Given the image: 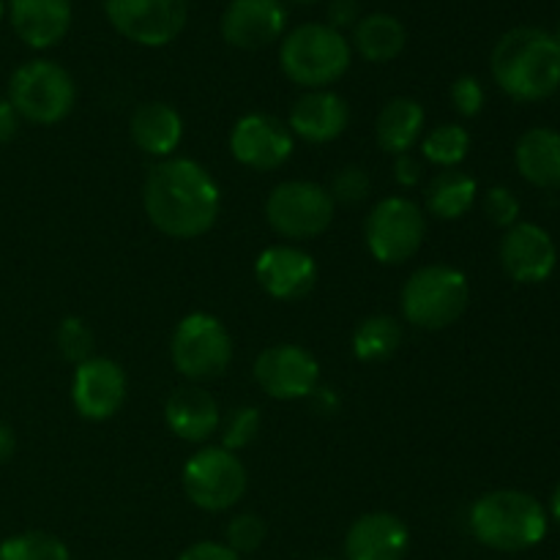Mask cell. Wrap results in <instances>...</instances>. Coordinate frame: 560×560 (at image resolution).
Masks as SVG:
<instances>
[{"label": "cell", "mask_w": 560, "mask_h": 560, "mask_svg": "<svg viewBox=\"0 0 560 560\" xmlns=\"http://www.w3.org/2000/svg\"><path fill=\"white\" fill-rule=\"evenodd\" d=\"M16 115L31 124L52 126L69 118L77 104V85L55 60H27L11 74L9 96Z\"/></svg>", "instance_id": "8992f818"}, {"label": "cell", "mask_w": 560, "mask_h": 560, "mask_svg": "<svg viewBox=\"0 0 560 560\" xmlns=\"http://www.w3.org/2000/svg\"><path fill=\"white\" fill-rule=\"evenodd\" d=\"M16 452V435L5 421H0V465L9 463Z\"/></svg>", "instance_id": "60d3db41"}, {"label": "cell", "mask_w": 560, "mask_h": 560, "mask_svg": "<svg viewBox=\"0 0 560 560\" xmlns=\"http://www.w3.org/2000/svg\"><path fill=\"white\" fill-rule=\"evenodd\" d=\"M170 359L186 381H213L233 361V339L224 323L208 312H191L175 326Z\"/></svg>", "instance_id": "52a82bcc"}, {"label": "cell", "mask_w": 560, "mask_h": 560, "mask_svg": "<svg viewBox=\"0 0 560 560\" xmlns=\"http://www.w3.org/2000/svg\"><path fill=\"white\" fill-rule=\"evenodd\" d=\"M295 151V137L284 120L266 113H249L230 131V153L244 167L271 173L288 164Z\"/></svg>", "instance_id": "7c38bea8"}, {"label": "cell", "mask_w": 560, "mask_h": 560, "mask_svg": "<svg viewBox=\"0 0 560 560\" xmlns=\"http://www.w3.org/2000/svg\"><path fill=\"white\" fill-rule=\"evenodd\" d=\"M427 124V113L416 98L399 96L392 98L386 107L381 109L375 120V137L381 151L392 153V156H402L410 153L416 140L421 137Z\"/></svg>", "instance_id": "cb8c5ba5"}, {"label": "cell", "mask_w": 560, "mask_h": 560, "mask_svg": "<svg viewBox=\"0 0 560 560\" xmlns=\"http://www.w3.org/2000/svg\"><path fill=\"white\" fill-rule=\"evenodd\" d=\"M317 560H337V558H317Z\"/></svg>", "instance_id": "bcb514c9"}, {"label": "cell", "mask_w": 560, "mask_h": 560, "mask_svg": "<svg viewBox=\"0 0 560 560\" xmlns=\"http://www.w3.org/2000/svg\"><path fill=\"white\" fill-rule=\"evenodd\" d=\"M427 213L408 197H386L366 217V249L383 266H402L421 249Z\"/></svg>", "instance_id": "9c48e42d"}, {"label": "cell", "mask_w": 560, "mask_h": 560, "mask_svg": "<svg viewBox=\"0 0 560 560\" xmlns=\"http://www.w3.org/2000/svg\"><path fill=\"white\" fill-rule=\"evenodd\" d=\"M498 88L514 102H541L560 88V47L541 27H514L498 38L490 58Z\"/></svg>", "instance_id": "7a4b0ae2"}, {"label": "cell", "mask_w": 560, "mask_h": 560, "mask_svg": "<svg viewBox=\"0 0 560 560\" xmlns=\"http://www.w3.org/2000/svg\"><path fill=\"white\" fill-rule=\"evenodd\" d=\"M109 25L140 47L175 42L189 20L186 0H104Z\"/></svg>", "instance_id": "8fae6325"}, {"label": "cell", "mask_w": 560, "mask_h": 560, "mask_svg": "<svg viewBox=\"0 0 560 560\" xmlns=\"http://www.w3.org/2000/svg\"><path fill=\"white\" fill-rule=\"evenodd\" d=\"M178 560H241V556L219 541H197V545L186 547Z\"/></svg>", "instance_id": "8d00e7d4"}, {"label": "cell", "mask_w": 560, "mask_h": 560, "mask_svg": "<svg viewBox=\"0 0 560 560\" xmlns=\"http://www.w3.org/2000/svg\"><path fill=\"white\" fill-rule=\"evenodd\" d=\"M16 131H20V115L11 107L9 98H0V145L14 140Z\"/></svg>", "instance_id": "ab89813d"}, {"label": "cell", "mask_w": 560, "mask_h": 560, "mask_svg": "<svg viewBox=\"0 0 560 560\" xmlns=\"http://www.w3.org/2000/svg\"><path fill=\"white\" fill-rule=\"evenodd\" d=\"M550 512H552V520L560 525V485L556 487V492H552V501H550Z\"/></svg>", "instance_id": "b9f144b4"}, {"label": "cell", "mask_w": 560, "mask_h": 560, "mask_svg": "<svg viewBox=\"0 0 560 560\" xmlns=\"http://www.w3.org/2000/svg\"><path fill=\"white\" fill-rule=\"evenodd\" d=\"M520 211H523V206H520L517 195L509 186H492L485 195V217L495 228H514L520 222Z\"/></svg>", "instance_id": "836d02e7"}, {"label": "cell", "mask_w": 560, "mask_h": 560, "mask_svg": "<svg viewBox=\"0 0 560 560\" xmlns=\"http://www.w3.org/2000/svg\"><path fill=\"white\" fill-rule=\"evenodd\" d=\"M9 20L27 47L49 49L69 33L71 0H9Z\"/></svg>", "instance_id": "ffe728a7"}, {"label": "cell", "mask_w": 560, "mask_h": 560, "mask_svg": "<svg viewBox=\"0 0 560 560\" xmlns=\"http://www.w3.org/2000/svg\"><path fill=\"white\" fill-rule=\"evenodd\" d=\"M0 560H71L69 547L47 530H25L0 541Z\"/></svg>", "instance_id": "f1b7e54d"}, {"label": "cell", "mask_w": 560, "mask_h": 560, "mask_svg": "<svg viewBox=\"0 0 560 560\" xmlns=\"http://www.w3.org/2000/svg\"><path fill=\"white\" fill-rule=\"evenodd\" d=\"M244 463L222 446H206L184 465V492L202 512H228L246 495Z\"/></svg>", "instance_id": "30bf717a"}, {"label": "cell", "mask_w": 560, "mask_h": 560, "mask_svg": "<svg viewBox=\"0 0 560 560\" xmlns=\"http://www.w3.org/2000/svg\"><path fill=\"white\" fill-rule=\"evenodd\" d=\"M337 202L315 180H284L266 200V219L273 233L290 241H312L334 222Z\"/></svg>", "instance_id": "ba28073f"}, {"label": "cell", "mask_w": 560, "mask_h": 560, "mask_svg": "<svg viewBox=\"0 0 560 560\" xmlns=\"http://www.w3.org/2000/svg\"><path fill=\"white\" fill-rule=\"evenodd\" d=\"M306 399H310L312 410H315L317 416H334L339 410L337 392H334V388H328V386H317L315 392H312Z\"/></svg>", "instance_id": "f35d334b"}, {"label": "cell", "mask_w": 560, "mask_h": 560, "mask_svg": "<svg viewBox=\"0 0 560 560\" xmlns=\"http://www.w3.org/2000/svg\"><path fill=\"white\" fill-rule=\"evenodd\" d=\"M55 342H58L60 355H63L66 361H71V364H82V361H88L93 355V345H96V339H93L91 326H88L82 317L69 315L60 320L58 331H55Z\"/></svg>", "instance_id": "4dcf8cb0"}, {"label": "cell", "mask_w": 560, "mask_h": 560, "mask_svg": "<svg viewBox=\"0 0 560 560\" xmlns=\"http://www.w3.org/2000/svg\"><path fill=\"white\" fill-rule=\"evenodd\" d=\"M3 14H5V5H3V0H0V20H3Z\"/></svg>", "instance_id": "ee69618b"}, {"label": "cell", "mask_w": 560, "mask_h": 560, "mask_svg": "<svg viewBox=\"0 0 560 560\" xmlns=\"http://www.w3.org/2000/svg\"><path fill=\"white\" fill-rule=\"evenodd\" d=\"M142 208L159 233L178 241L206 235L222 211L213 175L191 159H162L142 186Z\"/></svg>", "instance_id": "6da1fadb"}, {"label": "cell", "mask_w": 560, "mask_h": 560, "mask_svg": "<svg viewBox=\"0 0 560 560\" xmlns=\"http://www.w3.org/2000/svg\"><path fill=\"white\" fill-rule=\"evenodd\" d=\"M255 381L268 397L293 402L320 386V364L301 345H271L257 355Z\"/></svg>", "instance_id": "4fadbf2b"}, {"label": "cell", "mask_w": 560, "mask_h": 560, "mask_svg": "<svg viewBox=\"0 0 560 560\" xmlns=\"http://www.w3.org/2000/svg\"><path fill=\"white\" fill-rule=\"evenodd\" d=\"M262 416L260 410L252 408V405H241L233 408L222 421H219V430H222V448L228 452H241V448L252 446L260 435Z\"/></svg>", "instance_id": "f546056e"}, {"label": "cell", "mask_w": 560, "mask_h": 560, "mask_svg": "<svg viewBox=\"0 0 560 560\" xmlns=\"http://www.w3.org/2000/svg\"><path fill=\"white\" fill-rule=\"evenodd\" d=\"M410 550V530L397 514L370 512L350 525L345 536L348 560H405Z\"/></svg>", "instance_id": "ac0fdd59"}, {"label": "cell", "mask_w": 560, "mask_h": 560, "mask_svg": "<svg viewBox=\"0 0 560 560\" xmlns=\"http://www.w3.org/2000/svg\"><path fill=\"white\" fill-rule=\"evenodd\" d=\"M485 88L476 77L463 74L452 82V104L463 118H476L485 109Z\"/></svg>", "instance_id": "e575fe53"}, {"label": "cell", "mask_w": 560, "mask_h": 560, "mask_svg": "<svg viewBox=\"0 0 560 560\" xmlns=\"http://www.w3.org/2000/svg\"><path fill=\"white\" fill-rule=\"evenodd\" d=\"M470 530L490 550L523 552L547 536V512L528 492L492 490L470 506Z\"/></svg>", "instance_id": "3957f363"}, {"label": "cell", "mask_w": 560, "mask_h": 560, "mask_svg": "<svg viewBox=\"0 0 560 560\" xmlns=\"http://www.w3.org/2000/svg\"><path fill=\"white\" fill-rule=\"evenodd\" d=\"M164 421L170 432L186 443H202L219 430V402L197 386H184L170 394L164 405Z\"/></svg>", "instance_id": "44dd1931"}, {"label": "cell", "mask_w": 560, "mask_h": 560, "mask_svg": "<svg viewBox=\"0 0 560 560\" xmlns=\"http://www.w3.org/2000/svg\"><path fill=\"white\" fill-rule=\"evenodd\" d=\"M350 44L345 33L323 25V22H306L284 36L279 47V63L284 77L306 91H326L337 80H342L350 69Z\"/></svg>", "instance_id": "277c9868"}, {"label": "cell", "mask_w": 560, "mask_h": 560, "mask_svg": "<svg viewBox=\"0 0 560 560\" xmlns=\"http://www.w3.org/2000/svg\"><path fill=\"white\" fill-rule=\"evenodd\" d=\"M556 42H558V47H560V25H558V33H556Z\"/></svg>", "instance_id": "f6af8a7d"}, {"label": "cell", "mask_w": 560, "mask_h": 560, "mask_svg": "<svg viewBox=\"0 0 560 560\" xmlns=\"http://www.w3.org/2000/svg\"><path fill=\"white\" fill-rule=\"evenodd\" d=\"M424 178V164L413 156V153H402V156L394 159V180L405 189H413Z\"/></svg>", "instance_id": "d590c367"}, {"label": "cell", "mask_w": 560, "mask_h": 560, "mask_svg": "<svg viewBox=\"0 0 560 560\" xmlns=\"http://www.w3.org/2000/svg\"><path fill=\"white\" fill-rule=\"evenodd\" d=\"M135 145L148 156L170 159L184 140V118L167 102H145L135 109L129 120Z\"/></svg>", "instance_id": "7402d4cb"}, {"label": "cell", "mask_w": 560, "mask_h": 560, "mask_svg": "<svg viewBox=\"0 0 560 560\" xmlns=\"http://www.w3.org/2000/svg\"><path fill=\"white\" fill-rule=\"evenodd\" d=\"M476 195H479V184H476L474 175L457 167L441 170L427 184L424 206L441 222H457L476 206Z\"/></svg>", "instance_id": "d4e9b609"}, {"label": "cell", "mask_w": 560, "mask_h": 560, "mask_svg": "<svg viewBox=\"0 0 560 560\" xmlns=\"http://www.w3.org/2000/svg\"><path fill=\"white\" fill-rule=\"evenodd\" d=\"M288 25L282 0H230L222 14V36L235 49H262L277 42Z\"/></svg>", "instance_id": "e0dca14e"}, {"label": "cell", "mask_w": 560, "mask_h": 560, "mask_svg": "<svg viewBox=\"0 0 560 560\" xmlns=\"http://www.w3.org/2000/svg\"><path fill=\"white\" fill-rule=\"evenodd\" d=\"M470 301V284L459 268L432 262L410 273L399 304L410 326L421 331H443L465 315Z\"/></svg>", "instance_id": "5b68a950"}, {"label": "cell", "mask_w": 560, "mask_h": 560, "mask_svg": "<svg viewBox=\"0 0 560 560\" xmlns=\"http://www.w3.org/2000/svg\"><path fill=\"white\" fill-rule=\"evenodd\" d=\"M255 277L271 299L301 301L315 288L317 262L310 252L299 246L277 244L260 252L255 262Z\"/></svg>", "instance_id": "2e32d148"}, {"label": "cell", "mask_w": 560, "mask_h": 560, "mask_svg": "<svg viewBox=\"0 0 560 560\" xmlns=\"http://www.w3.org/2000/svg\"><path fill=\"white\" fill-rule=\"evenodd\" d=\"M290 3H299V5H315V3H320V0H290Z\"/></svg>", "instance_id": "7bdbcfd3"}, {"label": "cell", "mask_w": 560, "mask_h": 560, "mask_svg": "<svg viewBox=\"0 0 560 560\" xmlns=\"http://www.w3.org/2000/svg\"><path fill=\"white\" fill-rule=\"evenodd\" d=\"M224 536H228L224 545L230 550L246 556V552H255L262 547V541H266V523L257 514H235L228 523V534Z\"/></svg>", "instance_id": "1f68e13d"}, {"label": "cell", "mask_w": 560, "mask_h": 560, "mask_svg": "<svg viewBox=\"0 0 560 560\" xmlns=\"http://www.w3.org/2000/svg\"><path fill=\"white\" fill-rule=\"evenodd\" d=\"M514 164L528 184L539 189H558L560 186V131L536 126L517 140Z\"/></svg>", "instance_id": "603a6c76"}, {"label": "cell", "mask_w": 560, "mask_h": 560, "mask_svg": "<svg viewBox=\"0 0 560 560\" xmlns=\"http://www.w3.org/2000/svg\"><path fill=\"white\" fill-rule=\"evenodd\" d=\"M501 266L514 282L541 284L558 266V249L552 235L534 222H517L501 238Z\"/></svg>", "instance_id": "9a60e30c"}, {"label": "cell", "mask_w": 560, "mask_h": 560, "mask_svg": "<svg viewBox=\"0 0 560 560\" xmlns=\"http://www.w3.org/2000/svg\"><path fill=\"white\" fill-rule=\"evenodd\" d=\"M370 175L364 170L345 167L334 175L328 195L334 197V202H342V206H359V202H364L370 197Z\"/></svg>", "instance_id": "d6a6232c"}, {"label": "cell", "mask_w": 560, "mask_h": 560, "mask_svg": "<svg viewBox=\"0 0 560 560\" xmlns=\"http://www.w3.org/2000/svg\"><path fill=\"white\" fill-rule=\"evenodd\" d=\"M359 22V0H334L328 5V27L342 33L345 27H355Z\"/></svg>", "instance_id": "74e56055"}, {"label": "cell", "mask_w": 560, "mask_h": 560, "mask_svg": "<svg viewBox=\"0 0 560 560\" xmlns=\"http://www.w3.org/2000/svg\"><path fill=\"white\" fill-rule=\"evenodd\" d=\"M71 402L74 410L88 421H107L126 402V372L118 361L91 355L77 364L71 381Z\"/></svg>", "instance_id": "5bb4252c"}, {"label": "cell", "mask_w": 560, "mask_h": 560, "mask_svg": "<svg viewBox=\"0 0 560 560\" xmlns=\"http://www.w3.org/2000/svg\"><path fill=\"white\" fill-rule=\"evenodd\" d=\"M408 44V31L392 14H370L355 22L353 47L370 63H388L399 58Z\"/></svg>", "instance_id": "484cf974"}, {"label": "cell", "mask_w": 560, "mask_h": 560, "mask_svg": "<svg viewBox=\"0 0 560 560\" xmlns=\"http://www.w3.org/2000/svg\"><path fill=\"white\" fill-rule=\"evenodd\" d=\"M470 151V135L459 124H441L421 140V156L441 170H454Z\"/></svg>", "instance_id": "83f0119b"}, {"label": "cell", "mask_w": 560, "mask_h": 560, "mask_svg": "<svg viewBox=\"0 0 560 560\" xmlns=\"http://www.w3.org/2000/svg\"><path fill=\"white\" fill-rule=\"evenodd\" d=\"M402 345V326L392 315H372L355 326L353 355L364 364H381L392 359Z\"/></svg>", "instance_id": "4316f807"}, {"label": "cell", "mask_w": 560, "mask_h": 560, "mask_svg": "<svg viewBox=\"0 0 560 560\" xmlns=\"http://www.w3.org/2000/svg\"><path fill=\"white\" fill-rule=\"evenodd\" d=\"M350 120L348 102L334 91H306L290 109L288 126L293 137L326 145L345 135Z\"/></svg>", "instance_id": "d6986e66"}]
</instances>
